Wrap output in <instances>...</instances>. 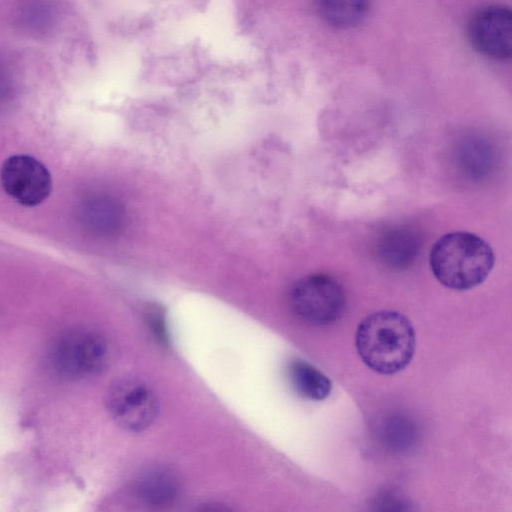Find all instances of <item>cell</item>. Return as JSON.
<instances>
[{
    "mask_svg": "<svg viewBox=\"0 0 512 512\" xmlns=\"http://www.w3.org/2000/svg\"><path fill=\"white\" fill-rule=\"evenodd\" d=\"M355 344L360 358L370 369L390 375L410 363L416 338L407 317L397 311L382 310L361 321Z\"/></svg>",
    "mask_w": 512,
    "mask_h": 512,
    "instance_id": "obj_1",
    "label": "cell"
},
{
    "mask_svg": "<svg viewBox=\"0 0 512 512\" xmlns=\"http://www.w3.org/2000/svg\"><path fill=\"white\" fill-rule=\"evenodd\" d=\"M494 253L480 236L464 231L443 235L433 245L430 267L436 279L453 290L480 285L491 272Z\"/></svg>",
    "mask_w": 512,
    "mask_h": 512,
    "instance_id": "obj_2",
    "label": "cell"
},
{
    "mask_svg": "<svg viewBox=\"0 0 512 512\" xmlns=\"http://www.w3.org/2000/svg\"><path fill=\"white\" fill-rule=\"evenodd\" d=\"M289 300L295 314L313 325L335 322L345 308L342 287L333 278L320 274L299 279L290 290Z\"/></svg>",
    "mask_w": 512,
    "mask_h": 512,
    "instance_id": "obj_3",
    "label": "cell"
},
{
    "mask_svg": "<svg viewBox=\"0 0 512 512\" xmlns=\"http://www.w3.org/2000/svg\"><path fill=\"white\" fill-rule=\"evenodd\" d=\"M108 348L104 338L90 329L65 333L55 343L51 361L61 375L84 378L99 373L106 365Z\"/></svg>",
    "mask_w": 512,
    "mask_h": 512,
    "instance_id": "obj_4",
    "label": "cell"
},
{
    "mask_svg": "<svg viewBox=\"0 0 512 512\" xmlns=\"http://www.w3.org/2000/svg\"><path fill=\"white\" fill-rule=\"evenodd\" d=\"M107 408L119 426L139 432L148 428L156 419L159 401L147 382L137 377H123L110 387Z\"/></svg>",
    "mask_w": 512,
    "mask_h": 512,
    "instance_id": "obj_5",
    "label": "cell"
},
{
    "mask_svg": "<svg viewBox=\"0 0 512 512\" xmlns=\"http://www.w3.org/2000/svg\"><path fill=\"white\" fill-rule=\"evenodd\" d=\"M0 183L4 192L24 207L43 203L53 187L48 168L28 154H14L5 159L0 168Z\"/></svg>",
    "mask_w": 512,
    "mask_h": 512,
    "instance_id": "obj_6",
    "label": "cell"
},
{
    "mask_svg": "<svg viewBox=\"0 0 512 512\" xmlns=\"http://www.w3.org/2000/svg\"><path fill=\"white\" fill-rule=\"evenodd\" d=\"M473 48L493 60L509 59L512 54V12L502 5H490L477 11L468 24Z\"/></svg>",
    "mask_w": 512,
    "mask_h": 512,
    "instance_id": "obj_7",
    "label": "cell"
},
{
    "mask_svg": "<svg viewBox=\"0 0 512 512\" xmlns=\"http://www.w3.org/2000/svg\"><path fill=\"white\" fill-rule=\"evenodd\" d=\"M180 490L177 475L163 465L147 467L135 481L137 496L153 506H166L174 502Z\"/></svg>",
    "mask_w": 512,
    "mask_h": 512,
    "instance_id": "obj_8",
    "label": "cell"
},
{
    "mask_svg": "<svg viewBox=\"0 0 512 512\" xmlns=\"http://www.w3.org/2000/svg\"><path fill=\"white\" fill-rule=\"evenodd\" d=\"M419 248V237L412 229L407 226H395L380 236L377 253L383 263L401 269L414 262Z\"/></svg>",
    "mask_w": 512,
    "mask_h": 512,
    "instance_id": "obj_9",
    "label": "cell"
},
{
    "mask_svg": "<svg viewBox=\"0 0 512 512\" xmlns=\"http://www.w3.org/2000/svg\"><path fill=\"white\" fill-rule=\"evenodd\" d=\"M83 212L88 226L101 234H114L123 223L122 205L107 195H98L88 200Z\"/></svg>",
    "mask_w": 512,
    "mask_h": 512,
    "instance_id": "obj_10",
    "label": "cell"
},
{
    "mask_svg": "<svg viewBox=\"0 0 512 512\" xmlns=\"http://www.w3.org/2000/svg\"><path fill=\"white\" fill-rule=\"evenodd\" d=\"M320 17L329 26L350 29L362 22L368 11V0H317Z\"/></svg>",
    "mask_w": 512,
    "mask_h": 512,
    "instance_id": "obj_11",
    "label": "cell"
},
{
    "mask_svg": "<svg viewBox=\"0 0 512 512\" xmlns=\"http://www.w3.org/2000/svg\"><path fill=\"white\" fill-rule=\"evenodd\" d=\"M288 377L295 391L307 399L322 400L329 395L332 388L329 378L305 361L291 362Z\"/></svg>",
    "mask_w": 512,
    "mask_h": 512,
    "instance_id": "obj_12",
    "label": "cell"
},
{
    "mask_svg": "<svg viewBox=\"0 0 512 512\" xmlns=\"http://www.w3.org/2000/svg\"><path fill=\"white\" fill-rule=\"evenodd\" d=\"M461 165L470 174L481 175L490 166V149L484 142L476 140H469L461 151Z\"/></svg>",
    "mask_w": 512,
    "mask_h": 512,
    "instance_id": "obj_13",
    "label": "cell"
},
{
    "mask_svg": "<svg viewBox=\"0 0 512 512\" xmlns=\"http://www.w3.org/2000/svg\"><path fill=\"white\" fill-rule=\"evenodd\" d=\"M148 321L157 338L166 344L168 336L162 311L157 307L150 308L148 310Z\"/></svg>",
    "mask_w": 512,
    "mask_h": 512,
    "instance_id": "obj_14",
    "label": "cell"
}]
</instances>
